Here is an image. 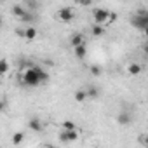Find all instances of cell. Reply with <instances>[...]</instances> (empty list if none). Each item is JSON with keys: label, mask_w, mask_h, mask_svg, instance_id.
Here are the masks:
<instances>
[{"label": "cell", "mask_w": 148, "mask_h": 148, "mask_svg": "<svg viewBox=\"0 0 148 148\" xmlns=\"http://www.w3.org/2000/svg\"><path fill=\"white\" fill-rule=\"evenodd\" d=\"M91 32H92V37H103V35H105V26L94 23L92 28H91Z\"/></svg>", "instance_id": "cell-11"}, {"label": "cell", "mask_w": 148, "mask_h": 148, "mask_svg": "<svg viewBox=\"0 0 148 148\" xmlns=\"http://www.w3.org/2000/svg\"><path fill=\"white\" fill-rule=\"evenodd\" d=\"M77 4L82 7H91L92 5V0H77Z\"/></svg>", "instance_id": "cell-19"}, {"label": "cell", "mask_w": 148, "mask_h": 148, "mask_svg": "<svg viewBox=\"0 0 148 148\" xmlns=\"http://www.w3.org/2000/svg\"><path fill=\"white\" fill-rule=\"evenodd\" d=\"M0 2H7V0H0Z\"/></svg>", "instance_id": "cell-22"}, {"label": "cell", "mask_w": 148, "mask_h": 148, "mask_svg": "<svg viewBox=\"0 0 148 148\" xmlns=\"http://www.w3.org/2000/svg\"><path fill=\"white\" fill-rule=\"evenodd\" d=\"M25 141V134L23 132H14L12 136V145H21Z\"/></svg>", "instance_id": "cell-15"}, {"label": "cell", "mask_w": 148, "mask_h": 148, "mask_svg": "<svg viewBox=\"0 0 148 148\" xmlns=\"http://www.w3.org/2000/svg\"><path fill=\"white\" fill-rule=\"evenodd\" d=\"M86 94H87L89 98H98L99 92H98V87H89V89L86 91Z\"/></svg>", "instance_id": "cell-16"}, {"label": "cell", "mask_w": 148, "mask_h": 148, "mask_svg": "<svg viewBox=\"0 0 148 148\" xmlns=\"http://www.w3.org/2000/svg\"><path fill=\"white\" fill-rule=\"evenodd\" d=\"M9 73V61L7 59H0V75Z\"/></svg>", "instance_id": "cell-14"}, {"label": "cell", "mask_w": 148, "mask_h": 148, "mask_svg": "<svg viewBox=\"0 0 148 148\" xmlns=\"http://www.w3.org/2000/svg\"><path fill=\"white\" fill-rule=\"evenodd\" d=\"M4 108H5V103H4V101H0V110H4Z\"/></svg>", "instance_id": "cell-21"}, {"label": "cell", "mask_w": 148, "mask_h": 148, "mask_svg": "<svg viewBox=\"0 0 148 148\" xmlns=\"http://www.w3.org/2000/svg\"><path fill=\"white\" fill-rule=\"evenodd\" d=\"M127 71L131 73V75H139V73H141V64H138V63H131V64L127 66Z\"/></svg>", "instance_id": "cell-13"}, {"label": "cell", "mask_w": 148, "mask_h": 148, "mask_svg": "<svg viewBox=\"0 0 148 148\" xmlns=\"http://www.w3.org/2000/svg\"><path fill=\"white\" fill-rule=\"evenodd\" d=\"M28 127H30L32 131H35V132H40V131H42V122H40L38 119H30Z\"/></svg>", "instance_id": "cell-12"}, {"label": "cell", "mask_w": 148, "mask_h": 148, "mask_svg": "<svg viewBox=\"0 0 148 148\" xmlns=\"http://www.w3.org/2000/svg\"><path fill=\"white\" fill-rule=\"evenodd\" d=\"M77 138H79V131L77 129H63V132L59 136V139L64 141V143H71V141H75Z\"/></svg>", "instance_id": "cell-5"}, {"label": "cell", "mask_w": 148, "mask_h": 148, "mask_svg": "<svg viewBox=\"0 0 148 148\" xmlns=\"http://www.w3.org/2000/svg\"><path fill=\"white\" fill-rule=\"evenodd\" d=\"M37 35H38V32H37V28H33V26H28V28L23 30V37H25L26 40H35Z\"/></svg>", "instance_id": "cell-8"}, {"label": "cell", "mask_w": 148, "mask_h": 148, "mask_svg": "<svg viewBox=\"0 0 148 148\" xmlns=\"http://www.w3.org/2000/svg\"><path fill=\"white\" fill-rule=\"evenodd\" d=\"M70 44H71V47L84 44V35H82V33H73V35H71V38H70Z\"/></svg>", "instance_id": "cell-10"}, {"label": "cell", "mask_w": 148, "mask_h": 148, "mask_svg": "<svg viewBox=\"0 0 148 148\" xmlns=\"http://www.w3.org/2000/svg\"><path fill=\"white\" fill-rule=\"evenodd\" d=\"M63 129H75V124L70 122V120H66V122L63 124Z\"/></svg>", "instance_id": "cell-20"}, {"label": "cell", "mask_w": 148, "mask_h": 148, "mask_svg": "<svg viewBox=\"0 0 148 148\" xmlns=\"http://www.w3.org/2000/svg\"><path fill=\"white\" fill-rule=\"evenodd\" d=\"M131 120H132L131 113L122 112V113H119V115H117V122H119L120 125H129V124H131Z\"/></svg>", "instance_id": "cell-9"}, {"label": "cell", "mask_w": 148, "mask_h": 148, "mask_svg": "<svg viewBox=\"0 0 148 148\" xmlns=\"http://www.w3.org/2000/svg\"><path fill=\"white\" fill-rule=\"evenodd\" d=\"M131 25L139 32H146L148 30V11L146 9H138L134 12V16L131 18Z\"/></svg>", "instance_id": "cell-2"}, {"label": "cell", "mask_w": 148, "mask_h": 148, "mask_svg": "<svg viewBox=\"0 0 148 148\" xmlns=\"http://www.w3.org/2000/svg\"><path fill=\"white\" fill-rule=\"evenodd\" d=\"M89 71L92 73V75H94V77H98V75H101V68H99V66H96V64H92V66L89 68Z\"/></svg>", "instance_id": "cell-18"}, {"label": "cell", "mask_w": 148, "mask_h": 148, "mask_svg": "<svg viewBox=\"0 0 148 148\" xmlns=\"http://www.w3.org/2000/svg\"><path fill=\"white\" fill-rule=\"evenodd\" d=\"M86 98H87L86 91H77V92H75V99H77V101L82 103V101H86Z\"/></svg>", "instance_id": "cell-17"}, {"label": "cell", "mask_w": 148, "mask_h": 148, "mask_svg": "<svg viewBox=\"0 0 148 148\" xmlns=\"http://www.w3.org/2000/svg\"><path fill=\"white\" fill-rule=\"evenodd\" d=\"M21 80L26 87H38L42 84H45L49 80V73L42 68V66H28L25 71H23V75H21Z\"/></svg>", "instance_id": "cell-1"}, {"label": "cell", "mask_w": 148, "mask_h": 148, "mask_svg": "<svg viewBox=\"0 0 148 148\" xmlns=\"http://www.w3.org/2000/svg\"><path fill=\"white\" fill-rule=\"evenodd\" d=\"M73 54H75L77 59H84V58L87 56V47H86V44L75 45V47H73Z\"/></svg>", "instance_id": "cell-7"}, {"label": "cell", "mask_w": 148, "mask_h": 148, "mask_svg": "<svg viewBox=\"0 0 148 148\" xmlns=\"http://www.w3.org/2000/svg\"><path fill=\"white\" fill-rule=\"evenodd\" d=\"M58 18H59L63 23H70V21H73L75 14H73V11H71L70 7H63V9H59V12H58Z\"/></svg>", "instance_id": "cell-6"}, {"label": "cell", "mask_w": 148, "mask_h": 148, "mask_svg": "<svg viewBox=\"0 0 148 148\" xmlns=\"http://www.w3.org/2000/svg\"><path fill=\"white\" fill-rule=\"evenodd\" d=\"M12 14L19 19V21H23V23H32L33 21V16L28 12V9L26 7H23V5H14L12 7Z\"/></svg>", "instance_id": "cell-4"}, {"label": "cell", "mask_w": 148, "mask_h": 148, "mask_svg": "<svg viewBox=\"0 0 148 148\" xmlns=\"http://www.w3.org/2000/svg\"><path fill=\"white\" fill-rule=\"evenodd\" d=\"M92 19H94V23H98V25H108V23H112V21H115L117 19V16L115 14H112L108 9H103V7H98V9H94L92 11Z\"/></svg>", "instance_id": "cell-3"}]
</instances>
